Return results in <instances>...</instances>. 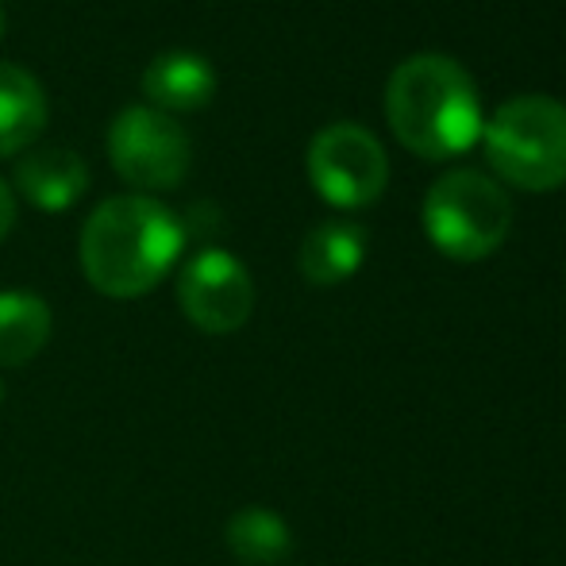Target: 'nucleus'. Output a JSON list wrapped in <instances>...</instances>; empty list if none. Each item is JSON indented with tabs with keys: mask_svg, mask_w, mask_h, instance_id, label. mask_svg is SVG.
<instances>
[{
	"mask_svg": "<svg viewBox=\"0 0 566 566\" xmlns=\"http://www.w3.org/2000/svg\"><path fill=\"white\" fill-rule=\"evenodd\" d=\"M143 93L155 101V108H201L217 93V66L205 59L201 51H186V46H170V51L155 54L143 70Z\"/></svg>",
	"mask_w": 566,
	"mask_h": 566,
	"instance_id": "nucleus-9",
	"label": "nucleus"
},
{
	"mask_svg": "<svg viewBox=\"0 0 566 566\" xmlns=\"http://www.w3.org/2000/svg\"><path fill=\"white\" fill-rule=\"evenodd\" d=\"M224 544L243 566H274L293 552V532L270 509H239L224 528Z\"/></svg>",
	"mask_w": 566,
	"mask_h": 566,
	"instance_id": "nucleus-13",
	"label": "nucleus"
},
{
	"mask_svg": "<svg viewBox=\"0 0 566 566\" xmlns=\"http://www.w3.org/2000/svg\"><path fill=\"white\" fill-rule=\"evenodd\" d=\"M15 186L43 212H62L85 193L90 166L74 147H35L15 163Z\"/></svg>",
	"mask_w": 566,
	"mask_h": 566,
	"instance_id": "nucleus-8",
	"label": "nucleus"
},
{
	"mask_svg": "<svg viewBox=\"0 0 566 566\" xmlns=\"http://www.w3.org/2000/svg\"><path fill=\"white\" fill-rule=\"evenodd\" d=\"M482 147L493 174L528 193L566 186V105L544 93H524L482 124Z\"/></svg>",
	"mask_w": 566,
	"mask_h": 566,
	"instance_id": "nucleus-3",
	"label": "nucleus"
},
{
	"mask_svg": "<svg viewBox=\"0 0 566 566\" xmlns=\"http://www.w3.org/2000/svg\"><path fill=\"white\" fill-rule=\"evenodd\" d=\"M424 231L454 262L490 259L513 231V201L482 170H451L432 181L420 209Z\"/></svg>",
	"mask_w": 566,
	"mask_h": 566,
	"instance_id": "nucleus-4",
	"label": "nucleus"
},
{
	"mask_svg": "<svg viewBox=\"0 0 566 566\" xmlns=\"http://www.w3.org/2000/svg\"><path fill=\"white\" fill-rule=\"evenodd\" d=\"M0 401H4V381H0Z\"/></svg>",
	"mask_w": 566,
	"mask_h": 566,
	"instance_id": "nucleus-16",
	"label": "nucleus"
},
{
	"mask_svg": "<svg viewBox=\"0 0 566 566\" xmlns=\"http://www.w3.org/2000/svg\"><path fill=\"white\" fill-rule=\"evenodd\" d=\"M178 301L189 324H197L209 336H228V332H239L251 321L254 282L231 251L205 247L181 266Z\"/></svg>",
	"mask_w": 566,
	"mask_h": 566,
	"instance_id": "nucleus-7",
	"label": "nucleus"
},
{
	"mask_svg": "<svg viewBox=\"0 0 566 566\" xmlns=\"http://www.w3.org/2000/svg\"><path fill=\"white\" fill-rule=\"evenodd\" d=\"M46 124V93L35 74L0 62V155L28 147Z\"/></svg>",
	"mask_w": 566,
	"mask_h": 566,
	"instance_id": "nucleus-11",
	"label": "nucleus"
},
{
	"mask_svg": "<svg viewBox=\"0 0 566 566\" xmlns=\"http://www.w3.org/2000/svg\"><path fill=\"white\" fill-rule=\"evenodd\" d=\"M51 339V308L39 293H0V366H23Z\"/></svg>",
	"mask_w": 566,
	"mask_h": 566,
	"instance_id": "nucleus-12",
	"label": "nucleus"
},
{
	"mask_svg": "<svg viewBox=\"0 0 566 566\" xmlns=\"http://www.w3.org/2000/svg\"><path fill=\"white\" fill-rule=\"evenodd\" d=\"M386 116L394 135L420 158L467 155L482 139V97L448 54H412L389 74Z\"/></svg>",
	"mask_w": 566,
	"mask_h": 566,
	"instance_id": "nucleus-2",
	"label": "nucleus"
},
{
	"mask_svg": "<svg viewBox=\"0 0 566 566\" xmlns=\"http://www.w3.org/2000/svg\"><path fill=\"white\" fill-rule=\"evenodd\" d=\"M15 224V197H12V189H8V181L0 178V239L12 231Z\"/></svg>",
	"mask_w": 566,
	"mask_h": 566,
	"instance_id": "nucleus-14",
	"label": "nucleus"
},
{
	"mask_svg": "<svg viewBox=\"0 0 566 566\" xmlns=\"http://www.w3.org/2000/svg\"><path fill=\"white\" fill-rule=\"evenodd\" d=\"M0 31H4V8H0Z\"/></svg>",
	"mask_w": 566,
	"mask_h": 566,
	"instance_id": "nucleus-15",
	"label": "nucleus"
},
{
	"mask_svg": "<svg viewBox=\"0 0 566 566\" xmlns=\"http://www.w3.org/2000/svg\"><path fill=\"white\" fill-rule=\"evenodd\" d=\"M308 178L316 193L336 209L374 205L389 186V155L363 124H328L308 143Z\"/></svg>",
	"mask_w": 566,
	"mask_h": 566,
	"instance_id": "nucleus-5",
	"label": "nucleus"
},
{
	"mask_svg": "<svg viewBox=\"0 0 566 566\" xmlns=\"http://www.w3.org/2000/svg\"><path fill=\"white\" fill-rule=\"evenodd\" d=\"M186 224L163 201L119 193L101 201L82 228V270L105 297H143L181 259Z\"/></svg>",
	"mask_w": 566,
	"mask_h": 566,
	"instance_id": "nucleus-1",
	"label": "nucleus"
},
{
	"mask_svg": "<svg viewBox=\"0 0 566 566\" xmlns=\"http://www.w3.org/2000/svg\"><path fill=\"white\" fill-rule=\"evenodd\" d=\"M366 259V231L350 220H324L305 235L297 254V266L305 282L339 285L358 274Z\"/></svg>",
	"mask_w": 566,
	"mask_h": 566,
	"instance_id": "nucleus-10",
	"label": "nucleus"
},
{
	"mask_svg": "<svg viewBox=\"0 0 566 566\" xmlns=\"http://www.w3.org/2000/svg\"><path fill=\"white\" fill-rule=\"evenodd\" d=\"M108 155L132 186L174 189L189 170V135L163 108L127 105L108 127Z\"/></svg>",
	"mask_w": 566,
	"mask_h": 566,
	"instance_id": "nucleus-6",
	"label": "nucleus"
}]
</instances>
